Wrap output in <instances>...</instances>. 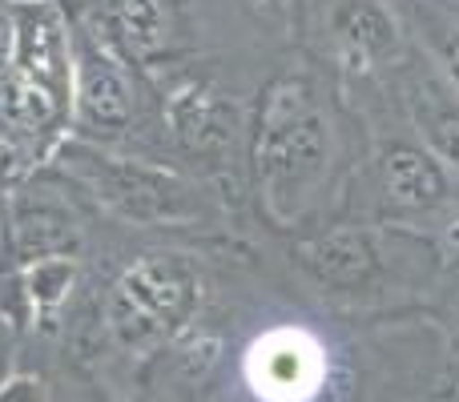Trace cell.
<instances>
[{
	"instance_id": "cell-1",
	"label": "cell",
	"mask_w": 459,
	"mask_h": 402,
	"mask_svg": "<svg viewBox=\"0 0 459 402\" xmlns=\"http://www.w3.org/2000/svg\"><path fill=\"white\" fill-rule=\"evenodd\" d=\"M334 133L318 89L307 73H282L270 81L254 129V174L278 226H290L315 205L331 177Z\"/></svg>"
},
{
	"instance_id": "cell-2",
	"label": "cell",
	"mask_w": 459,
	"mask_h": 402,
	"mask_svg": "<svg viewBox=\"0 0 459 402\" xmlns=\"http://www.w3.org/2000/svg\"><path fill=\"white\" fill-rule=\"evenodd\" d=\"M202 302V278L182 253H150L121 274L109 298V330L121 346L150 350L174 338Z\"/></svg>"
},
{
	"instance_id": "cell-3",
	"label": "cell",
	"mask_w": 459,
	"mask_h": 402,
	"mask_svg": "<svg viewBox=\"0 0 459 402\" xmlns=\"http://www.w3.org/2000/svg\"><path fill=\"white\" fill-rule=\"evenodd\" d=\"M323 350L315 338L302 330H270L258 338L246 358V374H250L258 398L266 402H302L318 390L323 382Z\"/></svg>"
},
{
	"instance_id": "cell-4",
	"label": "cell",
	"mask_w": 459,
	"mask_h": 402,
	"mask_svg": "<svg viewBox=\"0 0 459 402\" xmlns=\"http://www.w3.org/2000/svg\"><path fill=\"white\" fill-rule=\"evenodd\" d=\"M97 190H101L97 198H105L121 218H134V221H158V218L186 213V185L174 174H166V169L101 158Z\"/></svg>"
},
{
	"instance_id": "cell-5",
	"label": "cell",
	"mask_w": 459,
	"mask_h": 402,
	"mask_svg": "<svg viewBox=\"0 0 459 402\" xmlns=\"http://www.w3.org/2000/svg\"><path fill=\"white\" fill-rule=\"evenodd\" d=\"M16 40H13V64L21 77L45 85L48 93L61 101L65 89H69V45H65V32L53 16L40 8V0H32L29 8H21L13 21Z\"/></svg>"
},
{
	"instance_id": "cell-6",
	"label": "cell",
	"mask_w": 459,
	"mask_h": 402,
	"mask_svg": "<svg viewBox=\"0 0 459 402\" xmlns=\"http://www.w3.org/2000/svg\"><path fill=\"white\" fill-rule=\"evenodd\" d=\"M331 32L342 56H351L359 64L387 61L403 45L399 16L391 13L387 0H339L331 8Z\"/></svg>"
},
{
	"instance_id": "cell-7",
	"label": "cell",
	"mask_w": 459,
	"mask_h": 402,
	"mask_svg": "<svg viewBox=\"0 0 459 402\" xmlns=\"http://www.w3.org/2000/svg\"><path fill=\"white\" fill-rule=\"evenodd\" d=\"M166 117L190 153H222L234 141V105L206 85H186L169 97Z\"/></svg>"
},
{
	"instance_id": "cell-8",
	"label": "cell",
	"mask_w": 459,
	"mask_h": 402,
	"mask_svg": "<svg viewBox=\"0 0 459 402\" xmlns=\"http://www.w3.org/2000/svg\"><path fill=\"white\" fill-rule=\"evenodd\" d=\"M379 185L383 198L395 210L428 213L447 198V177L444 166L431 158L428 150H411V145H395L391 153H383L379 161Z\"/></svg>"
},
{
	"instance_id": "cell-9",
	"label": "cell",
	"mask_w": 459,
	"mask_h": 402,
	"mask_svg": "<svg viewBox=\"0 0 459 402\" xmlns=\"http://www.w3.org/2000/svg\"><path fill=\"white\" fill-rule=\"evenodd\" d=\"M13 245L21 253V261H40V258H61V253L77 250V221L65 205L37 198L24 201L13 213Z\"/></svg>"
},
{
	"instance_id": "cell-10",
	"label": "cell",
	"mask_w": 459,
	"mask_h": 402,
	"mask_svg": "<svg viewBox=\"0 0 459 402\" xmlns=\"http://www.w3.org/2000/svg\"><path fill=\"white\" fill-rule=\"evenodd\" d=\"M302 266H307L318 282L355 286V282H367L379 261H375V250H371V242H367V234L342 226V229H331V234L302 245Z\"/></svg>"
},
{
	"instance_id": "cell-11",
	"label": "cell",
	"mask_w": 459,
	"mask_h": 402,
	"mask_svg": "<svg viewBox=\"0 0 459 402\" xmlns=\"http://www.w3.org/2000/svg\"><path fill=\"white\" fill-rule=\"evenodd\" d=\"M101 24L129 56H153L169 40L166 0H101Z\"/></svg>"
},
{
	"instance_id": "cell-12",
	"label": "cell",
	"mask_w": 459,
	"mask_h": 402,
	"mask_svg": "<svg viewBox=\"0 0 459 402\" xmlns=\"http://www.w3.org/2000/svg\"><path fill=\"white\" fill-rule=\"evenodd\" d=\"M407 101H411L415 125L431 145V158L459 174V101H452V93L439 89L431 77H415L407 85Z\"/></svg>"
},
{
	"instance_id": "cell-13",
	"label": "cell",
	"mask_w": 459,
	"mask_h": 402,
	"mask_svg": "<svg viewBox=\"0 0 459 402\" xmlns=\"http://www.w3.org/2000/svg\"><path fill=\"white\" fill-rule=\"evenodd\" d=\"M77 109L93 129H126L129 121V93L121 77L105 61H85L77 77Z\"/></svg>"
},
{
	"instance_id": "cell-14",
	"label": "cell",
	"mask_w": 459,
	"mask_h": 402,
	"mask_svg": "<svg viewBox=\"0 0 459 402\" xmlns=\"http://www.w3.org/2000/svg\"><path fill=\"white\" fill-rule=\"evenodd\" d=\"M73 282H77V261L73 253H61V258H40L29 261L21 269V286L29 294V306L32 310H53L69 298Z\"/></svg>"
},
{
	"instance_id": "cell-15",
	"label": "cell",
	"mask_w": 459,
	"mask_h": 402,
	"mask_svg": "<svg viewBox=\"0 0 459 402\" xmlns=\"http://www.w3.org/2000/svg\"><path fill=\"white\" fill-rule=\"evenodd\" d=\"M0 113H4V121L16 129H40L53 121L56 97L48 93L45 85H37V81L13 73L4 85V97H0Z\"/></svg>"
},
{
	"instance_id": "cell-16",
	"label": "cell",
	"mask_w": 459,
	"mask_h": 402,
	"mask_svg": "<svg viewBox=\"0 0 459 402\" xmlns=\"http://www.w3.org/2000/svg\"><path fill=\"white\" fill-rule=\"evenodd\" d=\"M423 32H428L431 56L439 61V69L447 73V81L459 89V24L444 21L436 13H423Z\"/></svg>"
},
{
	"instance_id": "cell-17",
	"label": "cell",
	"mask_w": 459,
	"mask_h": 402,
	"mask_svg": "<svg viewBox=\"0 0 459 402\" xmlns=\"http://www.w3.org/2000/svg\"><path fill=\"white\" fill-rule=\"evenodd\" d=\"M0 402H48V387L37 374H13L0 387Z\"/></svg>"
},
{
	"instance_id": "cell-18",
	"label": "cell",
	"mask_w": 459,
	"mask_h": 402,
	"mask_svg": "<svg viewBox=\"0 0 459 402\" xmlns=\"http://www.w3.org/2000/svg\"><path fill=\"white\" fill-rule=\"evenodd\" d=\"M8 366H13V355H8V342H4V334H0V387L13 379V374H8Z\"/></svg>"
},
{
	"instance_id": "cell-19",
	"label": "cell",
	"mask_w": 459,
	"mask_h": 402,
	"mask_svg": "<svg viewBox=\"0 0 459 402\" xmlns=\"http://www.w3.org/2000/svg\"><path fill=\"white\" fill-rule=\"evenodd\" d=\"M447 237H452V242L459 245V221H455V218H452V229H447Z\"/></svg>"
},
{
	"instance_id": "cell-20",
	"label": "cell",
	"mask_w": 459,
	"mask_h": 402,
	"mask_svg": "<svg viewBox=\"0 0 459 402\" xmlns=\"http://www.w3.org/2000/svg\"><path fill=\"white\" fill-rule=\"evenodd\" d=\"M254 4H258V8H278L282 0H254Z\"/></svg>"
}]
</instances>
